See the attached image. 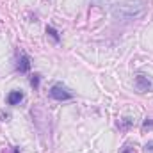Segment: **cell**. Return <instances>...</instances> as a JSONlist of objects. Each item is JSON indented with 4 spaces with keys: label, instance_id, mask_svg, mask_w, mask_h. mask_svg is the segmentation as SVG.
<instances>
[{
    "label": "cell",
    "instance_id": "6da1fadb",
    "mask_svg": "<svg viewBox=\"0 0 153 153\" xmlns=\"http://www.w3.org/2000/svg\"><path fill=\"white\" fill-rule=\"evenodd\" d=\"M112 13L117 18L132 20V18H137V16H141L144 13V5H143L141 0H121L114 5Z\"/></svg>",
    "mask_w": 153,
    "mask_h": 153
},
{
    "label": "cell",
    "instance_id": "7a4b0ae2",
    "mask_svg": "<svg viewBox=\"0 0 153 153\" xmlns=\"http://www.w3.org/2000/svg\"><path fill=\"white\" fill-rule=\"evenodd\" d=\"M134 85L137 89V93L144 94V93H153V78L146 73H137L134 78Z\"/></svg>",
    "mask_w": 153,
    "mask_h": 153
},
{
    "label": "cell",
    "instance_id": "3957f363",
    "mask_svg": "<svg viewBox=\"0 0 153 153\" xmlns=\"http://www.w3.org/2000/svg\"><path fill=\"white\" fill-rule=\"evenodd\" d=\"M50 96L53 100H57V102H66V100H71L73 98V93L68 87H64L62 84H53L50 87Z\"/></svg>",
    "mask_w": 153,
    "mask_h": 153
},
{
    "label": "cell",
    "instance_id": "277c9868",
    "mask_svg": "<svg viewBox=\"0 0 153 153\" xmlns=\"http://www.w3.org/2000/svg\"><path fill=\"white\" fill-rule=\"evenodd\" d=\"M16 70H18L20 73H27V71L30 70V57H29L27 53H22V55H20L18 64H16Z\"/></svg>",
    "mask_w": 153,
    "mask_h": 153
},
{
    "label": "cell",
    "instance_id": "5b68a950",
    "mask_svg": "<svg viewBox=\"0 0 153 153\" xmlns=\"http://www.w3.org/2000/svg\"><path fill=\"white\" fill-rule=\"evenodd\" d=\"M23 98H25V94L22 91H11L7 94V103L9 105H20L23 102Z\"/></svg>",
    "mask_w": 153,
    "mask_h": 153
},
{
    "label": "cell",
    "instance_id": "8992f818",
    "mask_svg": "<svg viewBox=\"0 0 153 153\" xmlns=\"http://www.w3.org/2000/svg\"><path fill=\"white\" fill-rule=\"evenodd\" d=\"M132 125H134V119H132V117H123V119L117 121V128H119V130H128Z\"/></svg>",
    "mask_w": 153,
    "mask_h": 153
},
{
    "label": "cell",
    "instance_id": "52a82bcc",
    "mask_svg": "<svg viewBox=\"0 0 153 153\" xmlns=\"http://www.w3.org/2000/svg\"><path fill=\"white\" fill-rule=\"evenodd\" d=\"M46 34H48V36H50V38L53 39V41H55V43H59V41H61V36H59V32H57V30H55V29H53V27H50V25H48V27H46Z\"/></svg>",
    "mask_w": 153,
    "mask_h": 153
},
{
    "label": "cell",
    "instance_id": "ba28073f",
    "mask_svg": "<svg viewBox=\"0 0 153 153\" xmlns=\"http://www.w3.org/2000/svg\"><path fill=\"white\" fill-rule=\"evenodd\" d=\"M146 130H153V119H144L143 121V132H146Z\"/></svg>",
    "mask_w": 153,
    "mask_h": 153
},
{
    "label": "cell",
    "instance_id": "9c48e42d",
    "mask_svg": "<svg viewBox=\"0 0 153 153\" xmlns=\"http://www.w3.org/2000/svg\"><path fill=\"white\" fill-rule=\"evenodd\" d=\"M30 85H32L34 89H38L39 87V75H32L30 76Z\"/></svg>",
    "mask_w": 153,
    "mask_h": 153
},
{
    "label": "cell",
    "instance_id": "30bf717a",
    "mask_svg": "<svg viewBox=\"0 0 153 153\" xmlns=\"http://www.w3.org/2000/svg\"><path fill=\"white\" fill-rule=\"evenodd\" d=\"M144 152L146 153H153V141H150V143L144 144Z\"/></svg>",
    "mask_w": 153,
    "mask_h": 153
},
{
    "label": "cell",
    "instance_id": "8fae6325",
    "mask_svg": "<svg viewBox=\"0 0 153 153\" xmlns=\"http://www.w3.org/2000/svg\"><path fill=\"white\" fill-rule=\"evenodd\" d=\"M123 153H130V150H128V148H126V150H123Z\"/></svg>",
    "mask_w": 153,
    "mask_h": 153
},
{
    "label": "cell",
    "instance_id": "7c38bea8",
    "mask_svg": "<svg viewBox=\"0 0 153 153\" xmlns=\"http://www.w3.org/2000/svg\"><path fill=\"white\" fill-rule=\"evenodd\" d=\"M14 153H20V150H18V148H14Z\"/></svg>",
    "mask_w": 153,
    "mask_h": 153
}]
</instances>
